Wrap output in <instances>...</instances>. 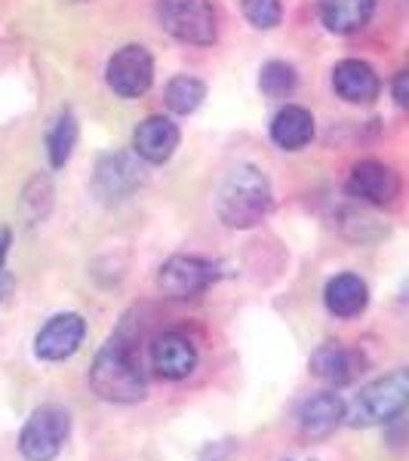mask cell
Here are the masks:
<instances>
[{
  "label": "cell",
  "mask_w": 409,
  "mask_h": 461,
  "mask_svg": "<svg viewBox=\"0 0 409 461\" xmlns=\"http://www.w3.org/2000/svg\"><path fill=\"white\" fill-rule=\"evenodd\" d=\"M142 341V323L136 314H126L114 332L105 339V345L95 351L89 366V388L99 400L117 406L142 403L148 397V378L139 357Z\"/></svg>",
  "instance_id": "cell-1"
},
{
  "label": "cell",
  "mask_w": 409,
  "mask_h": 461,
  "mask_svg": "<svg viewBox=\"0 0 409 461\" xmlns=\"http://www.w3.org/2000/svg\"><path fill=\"white\" fill-rule=\"evenodd\" d=\"M271 210V182L259 167H237L225 176L215 194L222 225L234 230L256 228Z\"/></svg>",
  "instance_id": "cell-2"
},
{
  "label": "cell",
  "mask_w": 409,
  "mask_h": 461,
  "mask_svg": "<svg viewBox=\"0 0 409 461\" xmlns=\"http://www.w3.org/2000/svg\"><path fill=\"white\" fill-rule=\"evenodd\" d=\"M409 406V373L394 369V373L363 384L360 393L345 403V425L348 428H388Z\"/></svg>",
  "instance_id": "cell-3"
},
{
  "label": "cell",
  "mask_w": 409,
  "mask_h": 461,
  "mask_svg": "<svg viewBox=\"0 0 409 461\" xmlns=\"http://www.w3.org/2000/svg\"><path fill=\"white\" fill-rule=\"evenodd\" d=\"M71 437V412L59 403L37 406L19 430V452L25 461H56Z\"/></svg>",
  "instance_id": "cell-4"
},
{
  "label": "cell",
  "mask_w": 409,
  "mask_h": 461,
  "mask_svg": "<svg viewBox=\"0 0 409 461\" xmlns=\"http://www.w3.org/2000/svg\"><path fill=\"white\" fill-rule=\"evenodd\" d=\"M158 22L182 43L210 47L215 41L213 0H158Z\"/></svg>",
  "instance_id": "cell-5"
},
{
  "label": "cell",
  "mask_w": 409,
  "mask_h": 461,
  "mask_svg": "<svg viewBox=\"0 0 409 461\" xmlns=\"http://www.w3.org/2000/svg\"><path fill=\"white\" fill-rule=\"evenodd\" d=\"M222 277V267L200 256H173L167 258L158 274V286L167 299L173 302H188L197 299L210 289L215 280Z\"/></svg>",
  "instance_id": "cell-6"
},
{
  "label": "cell",
  "mask_w": 409,
  "mask_h": 461,
  "mask_svg": "<svg viewBox=\"0 0 409 461\" xmlns=\"http://www.w3.org/2000/svg\"><path fill=\"white\" fill-rule=\"evenodd\" d=\"M108 86L114 89L121 99H139L154 84V59L145 47L130 43V47L117 50L108 59Z\"/></svg>",
  "instance_id": "cell-7"
},
{
  "label": "cell",
  "mask_w": 409,
  "mask_h": 461,
  "mask_svg": "<svg viewBox=\"0 0 409 461\" xmlns=\"http://www.w3.org/2000/svg\"><path fill=\"white\" fill-rule=\"evenodd\" d=\"M86 339V320L77 311L50 317L34 336V357L43 363H62L80 351Z\"/></svg>",
  "instance_id": "cell-8"
},
{
  "label": "cell",
  "mask_w": 409,
  "mask_h": 461,
  "mask_svg": "<svg viewBox=\"0 0 409 461\" xmlns=\"http://www.w3.org/2000/svg\"><path fill=\"white\" fill-rule=\"evenodd\" d=\"M145 182V169L139 163L136 154H105L95 167V178H93V191L99 200L105 203H121L130 194H136V188H142Z\"/></svg>",
  "instance_id": "cell-9"
},
{
  "label": "cell",
  "mask_w": 409,
  "mask_h": 461,
  "mask_svg": "<svg viewBox=\"0 0 409 461\" xmlns=\"http://www.w3.org/2000/svg\"><path fill=\"white\" fill-rule=\"evenodd\" d=\"M348 194L363 200L369 206H394L400 197V176L394 173L388 163L378 160H360L348 176Z\"/></svg>",
  "instance_id": "cell-10"
},
{
  "label": "cell",
  "mask_w": 409,
  "mask_h": 461,
  "mask_svg": "<svg viewBox=\"0 0 409 461\" xmlns=\"http://www.w3.org/2000/svg\"><path fill=\"white\" fill-rule=\"evenodd\" d=\"M363 366H367L363 354L348 345H341V341H326V345L317 348L308 360L311 375L321 378V382L330 384V388H345V384L357 382L363 373Z\"/></svg>",
  "instance_id": "cell-11"
},
{
  "label": "cell",
  "mask_w": 409,
  "mask_h": 461,
  "mask_svg": "<svg viewBox=\"0 0 409 461\" xmlns=\"http://www.w3.org/2000/svg\"><path fill=\"white\" fill-rule=\"evenodd\" d=\"M197 348L182 332H163L151 341V369L167 382H185L197 369Z\"/></svg>",
  "instance_id": "cell-12"
},
{
  "label": "cell",
  "mask_w": 409,
  "mask_h": 461,
  "mask_svg": "<svg viewBox=\"0 0 409 461\" xmlns=\"http://www.w3.org/2000/svg\"><path fill=\"white\" fill-rule=\"evenodd\" d=\"M178 126L169 117H148L132 132V154L142 163H167L178 148Z\"/></svg>",
  "instance_id": "cell-13"
},
{
  "label": "cell",
  "mask_w": 409,
  "mask_h": 461,
  "mask_svg": "<svg viewBox=\"0 0 409 461\" xmlns=\"http://www.w3.org/2000/svg\"><path fill=\"white\" fill-rule=\"evenodd\" d=\"M341 425H345V400L336 391L311 393L299 406V428L311 440H326Z\"/></svg>",
  "instance_id": "cell-14"
},
{
  "label": "cell",
  "mask_w": 409,
  "mask_h": 461,
  "mask_svg": "<svg viewBox=\"0 0 409 461\" xmlns=\"http://www.w3.org/2000/svg\"><path fill=\"white\" fill-rule=\"evenodd\" d=\"M332 86L345 102L351 105H369L382 93V80L373 71V65L360 62V59H345L332 68Z\"/></svg>",
  "instance_id": "cell-15"
},
{
  "label": "cell",
  "mask_w": 409,
  "mask_h": 461,
  "mask_svg": "<svg viewBox=\"0 0 409 461\" xmlns=\"http://www.w3.org/2000/svg\"><path fill=\"white\" fill-rule=\"evenodd\" d=\"M323 304H326V311L339 320L360 317L369 304L367 280L357 277V274H336L323 289Z\"/></svg>",
  "instance_id": "cell-16"
},
{
  "label": "cell",
  "mask_w": 409,
  "mask_h": 461,
  "mask_svg": "<svg viewBox=\"0 0 409 461\" xmlns=\"http://www.w3.org/2000/svg\"><path fill=\"white\" fill-rule=\"evenodd\" d=\"M314 139V117L302 105H286L271 121V142L284 151H302Z\"/></svg>",
  "instance_id": "cell-17"
},
{
  "label": "cell",
  "mask_w": 409,
  "mask_h": 461,
  "mask_svg": "<svg viewBox=\"0 0 409 461\" xmlns=\"http://www.w3.org/2000/svg\"><path fill=\"white\" fill-rule=\"evenodd\" d=\"M376 0H321V19L332 34H357L369 25Z\"/></svg>",
  "instance_id": "cell-18"
},
{
  "label": "cell",
  "mask_w": 409,
  "mask_h": 461,
  "mask_svg": "<svg viewBox=\"0 0 409 461\" xmlns=\"http://www.w3.org/2000/svg\"><path fill=\"white\" fill-rule=\"evenodd\" d=\"M163 99H167V108L173 114H195L206 99V86L204 80L191 77V74H178L163 89Z\"/></svg>",
  "instance_id": "cell-19"
},
{
  "label": "cell",
  "mask_w": 409,
  "mask_h": 461,
  "mask_svg": "<svg viewBox=\"0 0 409 461\" xmlns=\"http://www.w3.org/2000/svg\"><path fill=\"white\" fill-rule=\"evenodd\" d=\"M77 121H74L71 111H62V114L56 117L53 130H50L47 136V151H50V163L59 169L65 167V163L71 160L74 154V145H77Z\"/></svg>",
  "instance_id": "cell-20"
},
{
  "label": "cell",
  "mask_w": 409,
  "mask_h": 461,
  "mask_svg": "<svg viewBox=\"0 0 409 461\" xmlns=\"http://www.w3.org/2000/svg\"><path fill=\"white\" fill-rule=\"evenodd\" d=\"M299 84V77H295V68L286 62H268L262 74H259V86H262V93L268 99H284L289 95Z\"/></svg>",
  "instance_id": "cell-21"
},
{
  "label": "cell",
  "mask_w": 409,
  "mask_h": 461,
  "mask_svg": "<svg viewBox=\"0 0 409 461\" xmlns=\"http://www.w3.org/2000/svg\"><path fill=\"white\" fill-rule=\"evenodd\" d=\"M243 16L259 32H271L284 19V6L280 0H243Z\"/></svg>",
  "instance_id": "cell-22"
},
{
  "label": "cell",
  "mask_w": 409,
  "mask_h": 461,
  "mask_svg": "<svg viewBox=\"0 0 409 461\" xmlns=\"http://www.w3.org/2000/svg\"><path fill=\"white\" fill-rule=\"evenodd\" d=\"M394 102H397L400 108L409 105V74L400 71L397 77H394Z\"/></svg>",
  "instance_id": "cell-23"
},
{
  "label": "cell",
  "mask_w": 409,
  "mask_h": 461,
  "mask_svg": "<svg viewBox=\"0 0 409 461\" xmlns=\"http://www.w3.org/2000/svg\"><path fill=\"white\" fill-rule=\"evenodd\" d=\"M10 230L0 228V274H6V256H10Z\"/></svg>",
  "instance_id": "cell-24"
},
{
  "label": "cell",
  "mask_w": 409,
  "mask_h": 461,
  "mask_svg": "<svg viewBox=\"0 0 409 461\" xmlns=\"http://www.w3.org/2000/svg\"><path fill=\"white\" fill-rule=\"evenodd\" d=\"M6 289H10V274H0V299L6 295Z\"/></svg>",
  "instance_id": "cell-25"
}]
</instances>
